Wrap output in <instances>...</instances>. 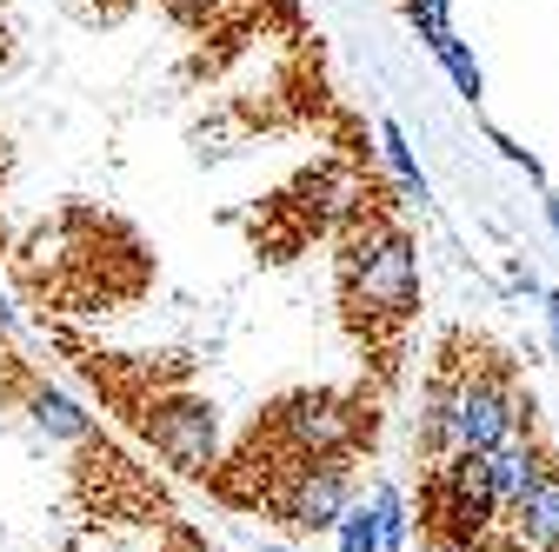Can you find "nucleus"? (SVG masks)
Here are the masks:
<instances>
[{
	"label": "nucleus",
	"instance_id": "nucleus-8",
	"mask_svg": "<svg viewBox=\"0 0 559 552\" xmlns=\"http://www.w3.org/2000/svg\"><path fill=\"white\" fill-rule=\"evenodd\" d=\"M8 393L27 406V420H34L47 440H67V446H74V440H87V433H94V412H81L60 386H47V380H40L34 367H21V360H14V373H8Z\"/></svg>",
	"mask_w": 559,
	"mask_h": 552
},
{
	"label": "nucleus",
	"instance_id": "nucleus-13",
	"mask_svg": "<svg viewBox=\"0 0 559 552\" xmlns=\"http://www.w3.org/2000/svg\"><path fill=\"white\" fill-rule=\"evenodd\" d=\"M400 14L413 21V34H419V40L453 34V0H400Z\"/></svg>",
	"mask_w": 559,
	"mask_h": 552
},
{
	"label": "nucleus",
	"instance_id": "nucleus-4",
	"mask_svg": "<svg viewBox=\"0 0 559 552\" xmlns=\"http://www.w3.org/2000/svg\"><path fill=\"white\" fill-rule=\"evenodd\" d=\"M440 373L453 380V446L486 453V446H500L507 433L526 427V399L513 386V367L493 347H479L466 333H447Z\"/></svg>",
	"mask_w": 559,
	"mask_h": 552
},
{
	"label": "nucleus",
	"instance_id": "nucleus-17",
	"mask_svg": "<svg viewBox=\"0 0 559 552\" xmlns=\"http://www.w3.org/2000/svg\"><path fill=\"white\" fill-rule=\"evenodd\" d=\"M546 339L559 347V293H546Z\"/></svg>",
	"mask_w": 559,
	"mask_h": 552
},
{
	"label": "nucleus",
	"instance_id": "nucleus-18",
	"mask_svg": "<svg viewBox=\"0 0 559 552\" xmlns=\"http://www.w3.org/2000/svg\"><path fill=\"white\" fill-rule=\"evenodd\" d=\"M546 220H552V233H559V193H546Z\"/></svg>",
	"mask_w": 559,
	"mask_h": 552
},
{
	"label": "nucleus",
	"instance_id": "nucleus-19",
	"mask_svg": "<svg viewBox=\"0 0 559 552\" xmlns=\"http://www.w3.org/2000/svg\"><path fill=\"white\" fill-rule=\"evenodd\" d=\"M260 552H294V545H260Z\"/></svg>",
	"mask_w": 559,
	"mask_h": 552
},
{
	"label": "nucleus",
	"instance_id": "nucleus-15",
	"mask_svg": "<svg viewBox=\"0 0 559 552\" xmlns=\"http://www.w3.org/2000/svg\"><path fill=\"white\" fill-rule=\"evenodd\" d=\"M373 506H380V545L400 552V545H406V500H400V487H380Z\"/></svg>",
	"mask_w": 559,
	"mask_h": 552
},
{
	"label": "nucleus",
	"instance_id": "nucleus-3",
	"mask_svg": "<svg viewBox=\"0 0 559 552\" xmlns=\"http://www.w3.org/2000/svg\"><path fill=\"white\" fill-rule=\"evenodd\" d=\"M419 526L440 552H493V526H500V493H493V466L473 446H453L440 459H427L419 479Z\"/></svg>",
	"mask_w": 559,
	"mask_h": 552
},
{
	"label": "nucleus",
	"instance_id": "nucleus-7",
	"mask_svg": "<svg viewBox=\"0 0 559 552\" xmlns=\"http://www.w3.org/2000/svg\"><path fill=\"white\" fill-rule=\"evenodd\" d=\"M354 506V459H313V466H294L280 487L260 500V513L273 526H287V532H333L340 513Z\"/></svg>",
	"mask_w": 559,
	"mask_h": 552
},
{
	"label": "nucleus",
	"instance_id": "nucleus-11",
	"mask_svg": "<svg viewBox=\"0 0 559 552\" xmlns=\"http://www.w3.org/2000/svg\"><path fill=\"white\" fill-rule=\"evenodd\" d=\"M380 160H386V173L400 180V193L427 200V173H419V160H413V147H406V127H400V120H380Z\"/></svg>",
	"mask_w": 559,
	"mask_h": 552
},
{
	"label": "nucleus",
	"instance_id": "nucleus-9",
	"mask_svg": "<svg viewBox=\"0 0 559 552\" xmlns=\"http://www.w3.org/2000/svg\"><path fill=\"white\" fill-rule=\"evenodd\" d=\"M486 466H493V493H500V513H507V506H520V500L539 487V479L552 472V466H546V453L533 446V433H526V427H520V433H507L500 446H486Z\"/></svg>",
	"mask_w": 559,
	"mask_h": 552
},
{
	"label": "nucleus",
	"instance_id": "nucleus-6",
	"mask_svg": "<svg viewBox=\"0 0 559 552\" xmlns=\"http://www.w3.org/2000/svg\"><path fill=\"white\" fill-rule=\"evenodd\" d=\"M354 200V187H346V167H333V160H320V167H307L294 187H280L266 206H260V220H253V247H260V260H294L326 220H340V206Z\"/></svg>",
	"mask_w": 559,
	"mask_h": 552
},
{
	"label": "nucleus",
	"instance_id": "nucleus-12",
	"mask_svg": "<svg viewBox=\"0 0 559 552\" xmlns=\"http://www.w3.org/2000/svg\"><path fill=\"white\" fill-rule=\"evenodd\" d=\"M340 552H386L380 545V506H346L340 513Z\"/></svg>",
	"mask_w": 559,
	"mask_h": 552
},
{
	"label": "nucleus",
	"instance_id": "nucleus-16",
	"mask_svg": "<svg viewBox=\"0 0 559 552\" xmlns=\"http://www.w3.org/2000/svg\"><path fill=\"white\" fill-rule=\"evenodd\" d=\"M160 552H214V545H206V532H200V526L174 519V526H160Z\"/></svg>",
	"mask_w": 559,
	"mask_h": 552
},
{
	"label": "nucleus",
	"instance_id": "nucleus-10",
	"mask_svg": "<svg viewBox=\"0 0 559 552\" xmlns=\"http://www.w3.org/2000/svg\"><path fill=\"white\" fill-rule=\"evenodd\" d=\"M427 47H433V60L447 67V81L460 87V100H466V107H479V100H486V74H479L473 47H466L460 34H440V40H427Z\"/></svg>",
	"mask_w": 559,
	"mask_h": 552
},
{
	"label": "nucleus",
	"instance_id": "nucleus-1",
	"mask_svg": "<svg viewBox=\"0 0 559 552\" xmlns=\"http://www.w3.org/2000/svg\"><path fill=\"white\" fill-rule=\"evenodd\" d=\"M373 433H380V399L367 386H294L266 412H253V427L234 440V453L206 472V493L240 513H260V500L294 466L360 459L373 446Z\"/></svg>",
	"mask_w": 559,
	"mask_h": 552
},
{
	"label": "nucleus",
	"instance_id": "nucleus-14",
	"mask_svg": "<svg viewBox=\"0 0 559 552\" xmlns=\"http://www.w3.org/2000/svg\"><path fill=\"white\" fill-rule=\"evenodd\" d=\"M234 8H240V0H167V14H174L180 27H193V34H200V27H221Z\"/></svg>",
	"mask_w": 559,
	"mask_h": 552
},
{
	"label": "nucleus",
	"instance_id": "nucleus-5",
	"mask_svg": "<svg viewBox=\"0 0 559 552\" xmlns=\"http://www.w3.org/2000/svg\"><path fill=\"white\" fill-rule=\"evenodd\" d=\"M74 506L94 526H154L160 532V526L180 519L160 479L140 466V459H127L100 427L87 440H74Z\"/></svg>",
	"mask_w": 559,
	"mask_h": 552
},
{
	"label": "nucleus",
	"instance_id": "nucleus-2",
	"mask_svg": "<svg viewBox=\"0 0 559 552\" xmlns=\"http://www.w3.org/2000/svg\"><path fill=\"white\" fill-rule=\"evenodd\" d=\"M333 293H340V320L354 333V347L373 360V380L393 386L400 339L419 313V253L373 180L354 187V200L333 220Z\"/></svg>",
	"mask_w": 559,
	"mask_h": 552
}]
</instances>
